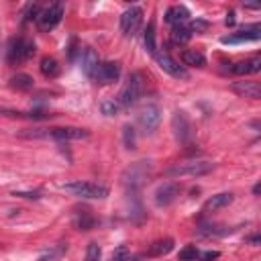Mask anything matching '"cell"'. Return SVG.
<instances>
[{"mask_svg":"<svg viewBox=\"0 0 261 261\" xmlns=\"http://www.w3.org/2000/svg\"><path fill=\"white\" fill-rule=\"evenodd\" d=\"M24 137H47V139H55V141H77V139H86L90 133L86 128H77V126H53V128H31L29 133H22Z\"/></svg>","mask_w":261,"mask_h":261,"instance_id":"cell-1","label":"cell"},{"mask_svg":"<svg viewBox=\"0 0 261 261\" xmlns=\"http://www.w3.org/2000/svg\"><path fill=\"white\" fill-rule=\"evenodd\" d=\"M143 90H145V80H143V75L139 71H135V73L128 75V80L122 86L116 102L120 104V108H130V106H135L139 102V98L143 96Z\"/></svg>","mask_w":261,"mask_h":261,"instance_id":"cell-2","label":"cell"},{"mask_svg":"<svg viewBox=\"0 0 261 261\" xmlns=\"http://www.w3.org/2000/svg\"><path fill=\"white\" fill-rule=\"evenodd\" d=\"M214 163L204 161V159H192V161H184V163H175L173 167H169L165 171V175L169 177H198V175H206L208 171H212Z\"/></svg>","mask_w":261,"mask_h":261,"instance_id":"cell-3","label":"cell"},{"mask_svg":"<svg viewBox=\"0 0 261 261\" xmlns=\"http://www.w3.org/2000/svg\"><path fill=\"white\" fill-rule=\"evenodd\" d=\"M63 190L73 194V196L88 198V200H102V198L108 196V188L106 186H100V184H94V181H86V179L69 181V184L63 186Z\"/></svg>","mask_w":261,"mask_h":261,"instance_id":"cell-4","label":"cell"},{"mask_svg":"<svg viewBox=\"0 0 261 261\" xmlns=\"http://www.w3.org/2000/svg\"><path fill=\"white\" fill-rule=\"evenodd\" d=\"M33 55H35V43L29 37L20 35V37H16V39L10 41L8 55H6L8 57V63L18 65V63H24L27 59H31Z\"/></svg>","mask_w":261,"mask_h":261,"instance_id":"cell-5","label":"cell"},{"mask_svg":"<svg viewBox=\"0 0 261 261\" xmlns=\"http://www.w3.org/2000/svg\"><path fill=\"white\" fill-rule=\"evenodd\" d=\"M61 18H63V4L61 2H53V4H49L45 8H41L37 24H39V29L43 33H49L61 22Z\"/></svg>","mask_w":261,"mask_h":261,"instance_id":"cell-6","label":"cell"},{"mask_svg":"<svg viewBox=\"0 0 261 261\" xmlns=\"http://www.w3.org/2000/svg\"><path fill=\"white\" fill-rule=\"evenodd\" d=\"M141 22H143V8L141 6H130L120 14V31L126 37L137 35V31L141 29Z\"/></svg>","mask_w":261,"mask_h":261,"instance_id":"cell-7","label":"cell"},{"mask_svg":"<svg viewBox=\"0 0 261 261\" xmlns=\"http://www.w3.org/2000/svg\"><path fill=\"white\" fill-rule=\"evenodd\" d=\"M153 57H155L157 65H159V67H161L165 73H169L171 77H177V80H188V71H186V69H184V67H181V65H179V63H177V61H175V59H173V57H171V55H169L165 49H161V51L157 49V53H155Z\"/></svg>","mask_w":261,"mask_h":261,"instance_id":"cell-8","label":"cell"},{"mask_svg":"<svg viewBox=\"0 0 261 261\" xmlns=\"http://www.w3.org/2000/svg\"><path fill=\"white\" fill-rule=\"evenodd\" d=\"M171 128H173V135L179 143H190L192 141V122L188 118V114L184 110H175L173 116H171Z\"/></svg>","mask_w":261,"mask_h":261,"instance_id":"cell-9","label":"cell"},{"mask_svg":"<svg viewBox=\"0 0 261 261\" xmlns=\"http://www.w3.org/2000/svg\"><path fill=\"white\" fill-rule=\"evenodd\" d=\"M118 77H120V63L118 61H102V63H98L92 80H96L102 86H108V84L118 82Z\"/></svg>","mask_w":261,"mask_h":261,"instance_id":"cell-10","label":"cell"},{"mask_svg":"<svg viewBox=\"0 0 261 261\" xmlns=\"http://www.w3.org/2000/svg\"><path fill=\"white\" fill-rule=\"evenodd\" d=\"M161 122V110L157 104H147L141 112H139V124L145 133H153Z\"/></svg>","mask_w":261,"mask_h":261,"instance_id":"cell-11","label":"cell"},{"mask_svg":"<svg viewBox=\"0 0 261 261\" xmlns=\"http://www.w3.org/2000/svg\"><path fill=\"white\" fill-rule=\"evenodd\" d=\"M181 192V186L177 181H167V184H161L157 190H155V204L157 206H169L171 202H175V198L179 196Z\"/></svg>","mask_w":261,"mask_h":261,"instance_id":"cell-12","label":"cell"},{"mask_svg":"<svg viewBox=\"0 0 261 261\" xmlns=\"http://www.w3.org/2000/svg\"><path fill=\"white\" fill-rule=\"evenodd\" d=\"M147 175H149V165H145V161H139L133 167H128V171L124 173V186L137 190L143 184V179H147Z\"/></svg>","mask_w":261,"mask_h":261,"instance_id":"cell-13","label":"cell"},{"mask_svg":"<svg viewBox=\"0 0 261 261\" xmlns=\"http://www.w3.org/2000/svg\"><path fill=\"white\" fill-rule=\"evenodd\" d=\"M257 39H261V27H259V24H251V27H247V29H243V31L234 33V35L222 37V39H220V43H224V45H234V43L257 41Z\"/></svg>","mask_w":261,"mask_h":261,"instance_id":"cell-14","label":"cell"},{"mask_svg":"<svg viewBox=\"0 0 261 261\" xmlns=\"http://www.w3.org/2000/svg\"><path fill=\"white\" fill-rule=\"evenodd\" d=\"M230 73H237V75H251V73H257L261 71V57H251V59H243V61H237L228 67Z\"/></svg>","mask_w":261,"mask_h":261,"instance_id":"cell-15","label":"cell"},{"mask_svg":"<svg viewBox=\"0 0 261 261\" xmlns=\"http://www.w3.org/2000/svg\"><path fill=\"white\" fill-rule=\"evenodd\" d=\"M80 63H82V71L88 75V77H94V71L98 67V53L92 49V47H86V49H80Z\"/></svg>","mask_w":261,"mask_h":261,"instance_id":"cell-16","label":"cell"},{"mask_svg":"<svg viewBox=\"0 0 261 261\" xmlns=\"http://www.w3.org/2000/svg\"><path fill=\"white\" fill-rule=\"evenodd\" d=\"M232 200H234V196H232L230 192H222V194H216V196L208 198V200L204 202L202 210H204V212H216V210H222V208H226L228 204H232Z\"/></svg>","mask_w":261,"mask_h":261,"instance_id":"cell-17","label":"cell"},{"mask_svg":"<svg viewBox=\"0 0 261 261\" xmlns=\"http://www.w3.org/2000/svg\"><path fill=\"white\" fill-rule=\"evenodd\" d=\"M232 90L243 98H251V100L261 98V86L257 82H234Z\"/></svg>","mask_w":261,"mask_h":261,"instance_id":"cell-18","label":"cell"},{"mask_svg":"<svg viewBox=\"0 0 261 261\" xmlns=\"http://www.w3.org/2000/svg\"><path fill=\"white\" fill-rule=\"evenodd\" d=\"M173 249V239L171 237H165V239H157L149 245L147 249V257H163L167 253H171Z\"/></svg>","mask_w":261,"mask_h":261,"instance_id":"cell-19","label":"cell"},{"mask_svg":"<svg viewBox=\"0 0 261 261\" xmlns=\"http://www.w3.org/2000/svg\"><path fill=\"white\" fill-rule=\"evenodd\" d=\"M188 18H190V12H188V8L181 6V4H173V6H169L167 12H165V20H167L171 27L184 24Z\"/></svg>","mask_w":261,"mask_h":261,"instance_id":"cell-20","label":"cell"},{"mask_svg":"<svg viewBox=\"0 0 261 261\" xmlns=\"http://www.w3.org/2000/svg\"><path fill=\"white\" fill-rule=\"evenodd\" d=\"M73 222H75V228L77 230H92L94 226H96V216L90 212V210H80V212H75V216H73Z\"/></svg>","mask_w":261,"mask_h":261,"instance_id":"cell-21","label":"cell"},{"mask_svg":"<svg viewBox=\"0 0 261 261\" xmlns=\"http://www.w3.org/2000/svg\"><path fill=\"white\" fill-rule=\"evenodd\" d=\"M181 61H184V65H192V67H204L206 65L204 53L196 51V49H186L181 53Z\"/></svg>","mask_w":261,"mask_h":261,"instance_id":"cell-22","label":"cell"},{"mask_svg":"<svg viewBox=\"0 0 261 261\" xmlns=\"http://www.w3.org/2000/svg\"><path fill=\"white\" fill-rule=\"evenodd\" d=\"M33 86H35V80L29 73H16V75L10 77V88L12 90L29 92V90H33Z\"/></svg>","mask_w":261,"mask_h":261,"instance_id":"cell-23","label":"cell"},{"mask_svg":"<svg viewBox=\"0 0 261 261\" xmlns=\"http://www.w3.org/2000/svg\"><path fill=\"white\" fill-rule=\"evenodd\" d=\"M39 67H41V73L45 77H57L61 73V65H59V61L55 57H43Z\"/></svg>","mask_w":261,"mask_h":261,"instance_id":"cell-24","label":"cell"},{"mask_svg":"<svg viewBox=\"0 0 261 261\" xmlns=\"http://www.w3.org/2000/svg\"><path fill=\"white\" fill-rule=\"evenodd\" d=\"M190 39H192V33H190V29H188L186 24H175V27H171V43L184 45V43H188Z\"/></svg>","mask_w":261,"mask_h":261,"instance_id":"cell-25","label":"cell"},{"mask_svg":"<svg viewBox=\"0 0 261 261\" xmlns=\"http://www.w3.org/2000/svg\"><path fill=\"white\" fill-rule=\"evenodd\" d=\"M143 43H145V49H147L151 55L157 53V45H155V22H153V20H151V22L147 24V29H145Z\"/></svg>","mask_w":261,"mask_h":261,"instance_id":"cell-26","label":"cell"},{"mask_svg":"<svg viewBox=\"0 0 261 261\" xmlns=\"http://www.w3.org/2000/svg\"><path fill=\"white\" fill-rule=\"evenodd\" d=\"M67 251V245H63V243H59V245H53L47 253H43L37 261H55V259H59L63 253Z\"/></svg>","mask_w":261,"mask_h":261,"instance_id":"cell-27","label":"cell"},{"mask_svg":"<svg viewBox=\"0 0 261 261\" xmlns=\"http://www.w3.org/2000/svg\"><path fill=\"white\" fill-rule=\"evenodd\" d=\"M100 110H102V114H106V116H116L122 108H120V104L116 102V98H110V100H104V102L100 104Z\"/></svg>","mask_w":261,"mask_h":261,"instance_id":"cell-28","label":"cell"},{"mask_svg":"<svg viewBox=\"0 0 261 261\" xmlns=\"http://www.w3.org/2000/svg\"><path fill=\"white\" fill-rule=\"evenodd\" d=\"M198 257H200V249H198L196 245H186V247L179 251V255H177L179 261H196Z\"/></svg>","mask_w":261,"mask_h":261,"instance_id":"cell-29","label":"cell"},{"mask_svg":"<svg viewBox=\"0 0 261 261\" xmlns=\"http://www.w3.org/2000/svg\"><path fill=\"white\" fill-rule=\"evenodd\" d=\"M122 137H124V147H126V149H135L137 137H135V128H133L130 124H124V126H122Z\"/></svg>","mask_w":261,"mask_h":261,"instance_id":"cell-30","label":"cell"},{"mask_svg":"<svg viewBox=\"0 0 261 261\" xmlns=\"http://www.w3.org/2000/svg\"><path fill=\"white\" fill-rule=\"evenodd\" d=\"M110 261H130V251H128V247H126V245L116 247L114 253H112V257H110Z\"/></svg>","mask_w":261,"mask_h":261,"instance_id":"cell-31","label":"cell"},{"mask_svg":"<svg viewBox=\"0 0 261 261\" xmlns=\"http://www.w3.org/2000/svg\"><path fill=\"white\" fill-rule=\"evenodd\" d=\"M100 255H102V249L98 243H90L88 249H86V259L84 261H100Z\"/></svg>","mask_w":261,"mask_h":261,"instance_id":"cell-32","label":"cell"},{"mask_svg":"<svg viewBox=\"0 0 261 261\" xmlns=\"http://www.w3.org/2000/svg\"><path fill=\"white\" fill-rule=\"evenodd\" d=\"M190 29V33H206L208 31V20H202V18H196V20H190V24H186Z\"/></svg>","mask_w":261,"mask_h":261,"instance_id":"cell-33","label":"cell"},{"mask_svg":"<svg viewBox=\"0 0 261 261\" xmlns=\"http://www.w3.org/2000/svg\"><path fill=\"white\" fill-rule=\"evenodd\" d=\"M39 14H41V6H39V4H31V6L27 8V12H24V20H27V22H29V20H37Z\"/></svg>","mask_w":261,"mask_h":261,"instance_id":"cell-34","label":"cell"},{"mask_svg":"<svg viewBox=\"0 0 261 261\" xmlns=\"http://www.w3.org/2000/svg\"><path fill=\"white\" fill-rule=\"evenodd\" d=\"M14 196H20V198H39L41 194L39 192H14Z\"/></svg>","mask_w":261,"mask_h":261,"instance_id":"cell-35","label":"cell"},{"mask_svg":"<svg viewBox=\"0 0 261 261\" xmlns=\"http://www.w3.org/2000/svg\"><path fill=\"white\" fill-rule=\"evenodd\" d=\"M220 253L218 251H206L204 255H202V261H212V259H216Z\"/></svg>","mask_w":261,"mask_h":261,"instance_id":"cell-36","label":"cell"},{"mask_svg":"<svg viewBox=\"0 0 261 261\" xmlns=\"http://www.w3.org/2000/svg\"><path fill=\"white\" fill-rule=\"evenodd\" d=\"M226 24H228V27H232V24H234V12H232V10L226 14Z\"/></svg>","mask_w":261,"mask_h":261,"instance_id":"cell-37","label":"cell"},{"mask_svg":"<svg viewBox=\"0 0 261 261\" xmlns=\"http://www.w3.org/2000/svg\"><path fill=\"white\" fill-rule=\"evenodd\" d=\"M259 241H261V239H259V234H253V237L249 239V243H251V245H259Z\"/></svg>","mask_w":261,"mask_h":261,"instance_id":"cell-38","label":"cell"},{"mask_svg":"<svg viewBox=\"0 0 261 261\" xmlns=\"http://www.w3.org/2000/svg\"><path fill=\"white\" fill-rule=\"evenodd\" d=\"M259 190H261V186H259V184H255V188H253V194H259Z\"/></svg>","mask_w":261,"mask_h":261,"instance_id":"cell-39","label":"cell"}]
</instances>
